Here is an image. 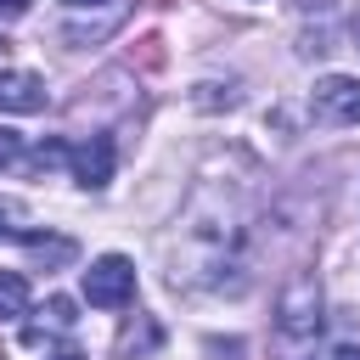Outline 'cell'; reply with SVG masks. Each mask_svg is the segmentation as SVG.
I'll return each instance as SVG.
<instances>
[{"label": "cell", "mask_w": 360, "mask_h": 360, "mask_svg": "<svg viewBox=\"0 0 360 360\" xmlns=\"http://www.w3.org/2000/svg\"><path fill=\"white\" fill-rule=\"evenodd\" d=\"M84 298L96 309H124L135 298V264L124 253H101L90 270H84Z\"/></svg>", "instance_id": "cell-2"}, {"label": "cell", "mask_w": 360, "mask_h": 360, "mask_svg": "<svg viewBox=\"0 0 360 360\" xmlns=\"http://www.w3.org/2000/svg\"><path fill=\"white\" fill-rule=\"evenodd\" d=\"M28 202L22 197H0V242H28Z\"/></svg>", "instance_id": "cell-9"}, {"label": "cell", "mask_w": 360, "mask_h": 360, "mask_svg": "<svg viewBox=\"0 0 360 360\" xmlns=\"http://www.w3.org/2000/svg\"><path fill=\"white\" fill-rule=\"evenodd\" d=\"M124 11H129V0H107L101 17H68V22H62V39H68V45H96V39H107V34L124 22Z\"/></svg>", "instance_id": "cell-6"}, {"label": "cell", "mask_w": 360, "mask_h": 360, "mask_svg": "<svg viewBox=\"0 0 360 360\" xmlns=\"http://www.w3.org/2000/svg\"><path fill=\"white\" fill-rule=\"evenodd\" d=\"M276 326H281L287 338H298V343L321 332V281H315V276H292V281L281 287Z\"/></svg>", "instance_id": "cell-1"}, {"label": "cell", "mask_w": 360, "mask_h": 360, "mask_svg": "<svg viewBox=\"0 0 360 360\" xmlns=\"http://www.w3.org/2000/svg\"><path fill=\"white\" fill-rule=\"evenodd\" d=\"M39 107H45V79L39 73H22V68L0 73V112H39Z\"/></svg>", "instance_id": "cell-5"}, {"label": "cell", "mask_w": 360, "mask_h": 360, "mask_svg": "<svg viewBox=\"0 0 360 360\" xmlns=\"http://www.w3.org/2000/svg\"><path fill=\"white\" fill-rule=\"evenodd\" d=\"M309 107H315L321 124H360V79H349V73H326V79H315Z\"/></svg>", "instance_id": "cell-3"}, {"label": "cell", "mask_w": 360, "mask_h": 360, "mask_svg": "<svg viewBox=\"0 0 360 360\" xmlns=\"http://www.w3.org/2000/svg\"><path fill=\"white\" fill-rule=\"evenodd\" d=\"M332 360H360V343H338V349H332Z\"/></svg>", "instance_id": "cell-15"}, {"label": "cell", "mask_w": 360, "mask_h": 360, "mask_svg": "<svg viewBox=\"0 0 360 360\" xmlns=\"http://www.w3.org/2000/svg\"><path fill=\"white\" fill-rule=\"evenodd\" d=\"M68 152H73V146H62V141H45V146L34 152V169H39V174H45V169H56V163H62Z\"/></svg>", "instance_id": "cell-12"}, {"label": "cell", "mask_w": 360, "mask_h": 360, "mask_svg": "<svg viewBox=\"0 0 360 360\" xmlns=\"http://www.w3.org/2000/svg\"><path fill=\"white\" fill-rule=\"evenodd\" d=\"M22 248H28L34 259H45V264H68V259H73V242H68V236H39V231H34Z\"/></svg>", "instance_id": "cell-10"}, {"label": "cell", "mask_w": 360, "mask_h": 360, "mask_svg": "<svg viewBox=\"0 0 360 360\" xmlns=\"http://www.w3.org/2000/svg\"><path fill=\"white\" fill-rule=\"evenodd\" d=\"M39 315H45V321H39V326H28V338H39V332H68V326L79 321V315H73V298H51Z\"/></svg>", "instance_id": "cell-11"}, {"label": "cell", "mask_w": 360, "mask_h": 360, "mask_svg": "<svg viewBox=\"0 0 360 360\" xmlns=\"http://www.w3.org/2000/svg\"><path fill=\"white\" fill-rule=\"evenodd\" d=\"M68 6H96V0H68Z\"/></svg>", "instance_id": "cell-17"}, {"label": "cell", "mask_w": 360, "mask_h": 360, "mask_svg": "<svg viewBox=\"0 0 360 360\" xmlns=\"http://www.w3.org/2000/svg\"><path fill=\"white\" fill-rule=\"evenodd\" d=\"M51 360H84V354H79V349H62V354H51Z\"/></svg>", "instance_id": "cell-16"}, {"label": "cell", "mask_w": 360, "mask_h": 360, "mask_svg": "<svg viewBox=\"0 0 360 360\" xmlns=\"http://www.w3.org/2000/svg\"><path fill=\"white\" fill-rule=\"evenodd\" d=\"M17 158H22V135L17 129H0V169H11Z\"/></svg>", "instance_id": "cell-13"}, {"label": "cell", "mask_w": 360, "mask_h": 360, "mask_svg": "<svg viewBox=\"0 0 360 360\" xmlns=\"http://www.w3.org/2000/svg\"><path fill=\"white\" fill-rule=\"evenodd\" d=\"M28 6H34V0H0V17H22Z\"/></svg>", "instance_id": "cell-14"}, {"label": "cell", "mask_w": 360, "mask_h": 360, "mask_svg": "<svg viewBox=\"0 0 360 360\" xmlns=\"http://www.w3.org/2000/svg\"><path fill=\"white\" fill-rule=\"evenodd\" d=\"M68 163H73V180H79L84 191H101V186L112 180V163H118L112 135H90V141H79V146L68 152Z\"/></svg>", "instance_id": "cell-4"}, {"label": "cell", "mask_w": 360, "mask_h": 360, "mask_svg": "<svg viewBox=\"0 0 360 360\" xmlns=\"http://www.w3.org/2000/svg\"><path fill=\"white\" fill-rule=\"evenodd\" d=\"M163 343V326L152 321V315H141V321H129L124 332H118V354L129 360V354H146V349H158Z\"/></svg>", "instance_id": "cell-7"}, {"label": "cell", "mask_w": 360, "mask_h": 360, "mask_svg": "<svg viewBox=\"0 0 360 360\" xmlns=\"http://www.w3.org/2000/svg\"><path fill=\"white\" fill-rule=\"evenodd\" d=\"M28 276L22 270H0V321H17V315H28Z\"/></svg>", "instance_id": "cell-8"}]
</instances>
